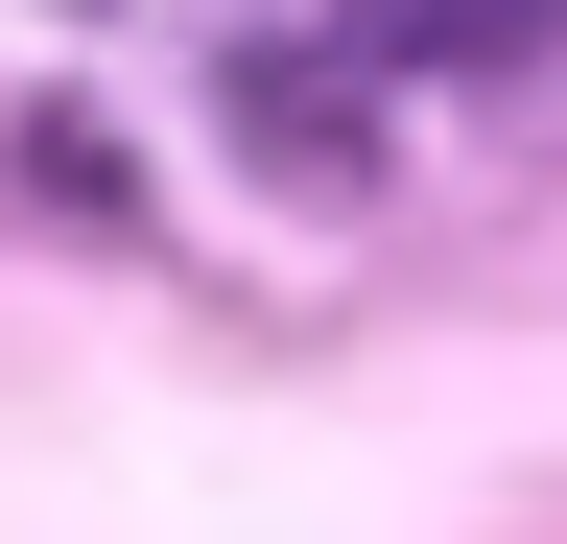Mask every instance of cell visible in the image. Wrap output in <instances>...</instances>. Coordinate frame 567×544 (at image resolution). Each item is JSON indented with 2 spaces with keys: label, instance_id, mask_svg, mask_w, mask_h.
Wrapping results in <instances>:
<instances>
[{
  "label": "cell",
  "instance_id": "1",
  "mask_svg": "<svg viewBox=\"0 0 567 544\" xmlns=\"http://www.w3.org/2000/svg\"><path fill=\"white\" fill-rule=\"evenodd\" d=\"M354 72H331V48H237V143L260 166H354V119H331Z\"/></svg>",
  "mask_w": 567,
  "mask_h": 544
},
{
  "label": "cell",
  "instance_id": "2",
  "mask_svg": "<svg viewBox=\"0 0 567 544\" xmlns=\"http://www.w3.org/2000/svg\"><path fill=\"white\" fill-rule=\"evenodd\" d=\"M567 0H354V48H402V72H496V48H544Z\"/></svg>",
  "mask_w": 567,
  "mask_h": 544
}]
</instances>
